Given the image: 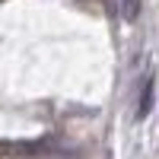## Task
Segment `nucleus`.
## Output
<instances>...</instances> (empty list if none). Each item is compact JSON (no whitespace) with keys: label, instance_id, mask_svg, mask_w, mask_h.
<instances>
[{"label":"nucleus","instance_id":"1","mask_svg":"<svg viewBox=\"0 0 159 159\" xmlns=\"http://www.w3.org/2000/svg\"><path fill=\"white\" fill-rule=\"evenodd\" d=\"M153 89H156V80H153V73H147L143 76V89H140V102H137V121H143L153 111Z\"/></svg>","mask_w":159,"mask_h":159},{"label":"nucleus","instance_id":"2","mask_svg":"<svg viewBox=\"0 0 159 159\" xmlns=\"http://www.w3.org/2000/svg\"><path fill=\"white\" fill-rule=\"evenodd\" d=\"M121 16H124L127 22H134V19L140 16V0H121Z\"/></svg>","mask_w":159,"mask_h":159}]
</instances>
